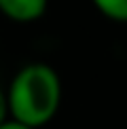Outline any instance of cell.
<instances>
[{
    "mask_svg": "<svg viewBox=\"0 0 127 129\" xmlns=\"http://www.w3.org/2000/svg\"><path fill=\"white\" fill-rule=\"evenodd\" d=\"M49 0H0V13L17 23H32L47 11Z\"/></svg>",
    "mask_w": 127,
    "mask_h": 129,
    "instance_id": "obj_2",
    "label": "cell"
},
{
    "mask_svg": "<svg viewBox=\"0 0 127 129\" xmlns=\"http://www.w3.org/2000/svg\"><path fill=\"white\" fill-rule=\"evenodd\" d=\"M0 129H34V127L23 125V123H19V121H15V119H9V121H4L2 125H0Z\"/></svg>",
    "mask_w": 127,
    "mask_h": 129,
    "instance_id": "obj_5",
    "label": "cell"
},
{
    "mask_svg": "<svg viewBox=\"0 0 127 129\" xmlns=\"http://www.w3.org/2000/svg\"><path fill=\"white\" fill-rule=\"evenodd\" d=\"M91 2L106 19L127 23V0H91Z\"/></svg>",
    "mask_w": 127,
    "mask_h": 129,
    "instance_id": "obj_3",
    "label": "cell"
},
{
    "mask_svg": "<svg viewBox=\"0 0 127 129\" xmlns=\"http://www.w3.org/2000/svg\"><path fill=\"white\" fill-rule=\"evenodd\" d=\"M11 119L34 129L53 121L61 104V80L49 63H28L9 85Z\"/></svg>",
    "mask_w": 127,
    "mask_h": 129,
    "instance_id": "obj_1",
    "label": "cell"
},
{
    "mask_svg": "<svg viewBox=\"0 0 127 129\" xmlns=\"http://www.w3.org/2000/svg\"><path fill=\"white\" fill-rule=\"evenodd\" d=\"M11 119V110H9V93L0 87V125L4 121Z\"/></svg>",
    "mask_w": 127,
    "mask_h": 129,
    "instance_id": "obj_4",
    "label": "cell"
}]
</instances>
